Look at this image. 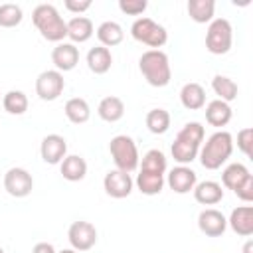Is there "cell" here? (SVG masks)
I'll return each instance as SVG.
<instances>
[{
    "label": "cell",
    "instance_id": "obj_31",
    "mask_svg": "<svg viewBox=\"0 0 253 253\" xmlns=\"http://www.w3.org/2000/svg\"><path fill=\"white\" fill-rule=\"evenodd\" d=\"M138 166H140V170H144V172L164 174V172L168 170V160H166V156H164L162 150H158V148H150V150L140 158Z\"/></svg>",
    "mask_w": 253,
    "mask_h": 253
},
{
    "label": "cell",
    "instance_id": "obj_12",
    "mask_svg": "<svg viewBox=\"0 0 253 253\" xmlns=\"http://www.w3.org/2000/svg\"><path fill=\"white\" fill-rule=\"evenodd\" d=\"M198 227L208 237H219L227 229V217L215 208H206L198 215Z\"/></svg>",
    "mask_w": 253,
    "mask_h": 253
},
{
    "label": "cell",
    "instance_id": "obj_29",
    "mask_svg": "<svg viewBox=\"0 0 253 253\" xmlns=\"http://www.w3.org/2000/svg\"><path fill=\"white\" fill-rule=\"evenodd\" d=\"M215 2L213 0H188V14L196 24H206L213 20Z\"/></svg>",
    "mask_w": 253,
    "mask_h": 253
},
{
    "label": "cell",
    "instance_id": "obj_35",
    "mask_svg": "<svg viewBox=\"0 0 253 253\" xmlns=\"http://www.w3.org/2000/svg\"><path fill=\"white\" fill-rule=\"evenodd\" d=\"M251 144H253V128L245 126L237 132V148L245 154V156H251Z\"/></svg>",
    "mask_w": 253,
    "mask_h": 253
},
{
    "label": "cell",
    "instance_id": "obj_8",
    "mask_svg": "<svg viewBox=\"0 0 253 253\" xmlns=\"http://www.w3.org/2000/svg\"><path fill=\"white\" fill-rule=\"evenodd\" d=\"M65 89V79L63 73L57 69H45L38 75L36 79V95L42 101H55Z\"/></svg>",
    "mask_w": 253,
    "mask_h": 253
},
{
    "label": "cell",
    "instance_id": "obj_19",
    "mask_svg": "<svg viewBox=\"0 0 253 253\" xmlns=\"http://www.w3.org/2000/svg\"><path fill=\"white\" fill-rule=\"evenodd\" d=\"M87 67L95 73V75H103L111 69L113 65V53L109 47H103V45H95L87 51Z\"/></svg>",
    "mask_w": 253,
    "mask_h": 253
},
{
    "label": "cell",
    "instance_id": "obj_27",
    "mask_svg": "<svg viewBox=\"0 0 253 253\" xmlns=\"http://www.w3.org/2000/svg\"><path fill=\"white\" fill-rule=\"evenodd\" d=\"M63 111H65V117H67L73 125H83V123H87L89 117H91L89 103H87L83 97H71V99L65 103Z\"/></svg>",
    "mask_w": 253,
    "mask_h": 253
},
{
    "label": "cell",
    "instance_id": "obj_36",
    "mask_svg": "<svg viewBox=\"0 0 253 253\" xmlns=\"http://www.w3.org/2000/svg\"><path fill=\"white\" fill-rule=\"evenodd\" d=\"M233 194H235L239 200L247 202V204H249V202H253V176H249V178H247V180H245V182H243V184H241Z\"/></svg>",
    "mask_w": 253,
    "mask_h": 253
},
{
    "label": "cell",
    "instance_id": "obj_1",
    "mask_svg": "<svg viewBox=\"0 0 253 253\" xmlns=\"http://www.w3.org/2000/svg\"><path fill=\"white\" fill-rule=\"evenodd\" d=\"M204 134H206V130H204L202 123H198V121L186 123L178 130V134L170 146L172 158L182 166H188L190 162H194L198 158L200 146L204 142Z\"/></svg>",
    "mask_w": 253,
    "mask_h": 253
},
{
    "label": "cell",
    "instance_id": "obj_40",
    "mask_svg": "<svg viewBox=\"0 0 253 253\" xmlns=\"http://www.w3.org/2000/svg\"><path fill=\"white\" fill-rule=\"evenodd\" d=\"M57 253H79V251H75V249H61V251H57Z\"/></svg>",
    "mask_w": 253,
    "mask_h": 253
},
{
    "label": "cell",
    "instance_id": "obj_21",
    "mask_svg": "<svg viewBox=\"0 0 253 253\" xmlns=\"http://www.w3.org/2000/svg\"><path fill=\"white\" fill-rule=\"evenodd\" d=\"M59 170H61V176L67 180V182H79L85 178L87 174V162L83 156L79 154H67L61 162H59Z\"/></svg>",
    "mask_w": 253,
    "mask_h": 253
},
{
    "label": "cell",
    "instance_id": "obj_32",
    "mask_svg": "<svg viewBox=\"0 0 253 253\" xmlns=\"http://www.w3.org/2000/svg\"><path fill=\"white\" fill-rule=\"evenodd\" d=\"M2 107L10 115H24L28 111V97L24 91L12 89L2 97Z\"/></svg>",
    "mask_w": 253,
    "mask_h": 253
},
{
    "label": "cell",
    "instance_id": "obj_17",
    "mask_svg": "<svg viewBox=\"0 0 253 253\" xmlns=\"http://www.w3.org/2000/svg\"><path fill=\"white\" fill-rule=\"evenodd\" d=\"M192 192H194V200L202 206H215L223 200V188H221V184H217L213 180L198 182Z\"/></svg>",
    "mask_w": 253,
    "mask_h": 253
},
{
    "label": "cell",
    "instance_id": "obj_25",
    "mask_svg": "<svg viewBox=\"0 0 253 253\" xmlns=\"http://www.w3.org/2000/svg\"><path fill=\"white\" fill-rule=\"evenodd\" d=\"M249 176H251V172L247 170L245 164L233 162V164H229V166L223 168V172H221V182H223V186H225L227 190H233V192H235Z\"/></svg>",
    "mask_w": 253,
    "mask_h": 253
},
{
    "label": "cell",
    "instance_id": "obj_2",
    "mask_svg": "<svg viewBox=\"0 0 253 253\" xmlns=\"http://www.w3.org/2000/svg\"><path fill=\"white\" fill-rule=\"evenodd\" d=\"M233 152V136L227 130H215L204 146H200L198 158L206 170H217L221 164L227 162V158Z\"/></svg>",
    "mask_w": 253,
    "mask_h": 253
},
{
    "label": "cell",
    "instance_id": "obj_9",
    "mask_svg": "<svg viewBox=\"0 0 253 253\" xmlns=\"http://www.w3.org/2000/svg\"><path fill=\"white\" fill-rule=\"evenodd\" d=\"M67 239L71 243V249H75L79 253L89 251L97 243V227L91 221H85V219L73 221L67 229Z\"/></svg>",
    "mask_w": 253,
    "mask_h": 253
},
{
    "label": "cell",
    "instance_id": "obj_37",
    "mask_svg": "<svg viewBox=\"0 0 253 253\" xmlns=\"http://www.w3.org/2000/svg\"><path fill=\"white\" fill-rule=\"evenodd\" d=\"M65 8L73 14H83L85 10L91 8V0H65Z\"/></svg>",
    "mask_w": 253,
    "mask_h": 253
},
{
    "label": "cell",
    "instance_id": "obj_6",
    "mask_svg": "<svg viewBox=\"0 0 253 253\" xmlns=\"http://www.w3.org/2000/svg\"><path fill=\"white\" fill-rule=\"evenodd\" d=\"M130 36L136 40V42H140V43H144V45H148V47H152V49H160L166 42H168V32H166V28L162 26V24H158V22H154L152 18H136L134 22H132V26H130Z\"/></svg>",
    "mask_w": 253,
    "mask_h": 253
},
{
    "label": "cell",
    "instance_id": "obj_14",
    "mask_svg": "<svg viewBox=\"0 0 253 253\" xmlns=\"http://www.w3.org/2000/svg\"><path fill=\"white\" fill-rule=\"evenodd\" d=\"M51 61H53V65H55V69L59 73L75 69V65L79 63V49H77V45L71 43V42H59L51 49Z\"/></svg>",
    "mask_w": 253,
    "mask_h": 253
},
{
    "label": "cell",
    "instance_id": "obj_5",
    "mask_svg": "<svg viewBox=\"0 0 253 253\" xmlns=\"http://www.w3.org/2000/svg\"><path fill=\"white\" fill-rule=\"evenodd\" d=\"M109 152L113 156V162L117 166V170L123 172H134L138 168L140 156H138V148L132 136L128 134H117L111 138L109 142Z\"/></svg>",
    "mask_w": 253,
    "mask_h": 253
},
{
    "label": "cell",
    "instance_id": "obj_13",
    "mask_svg": "<svg viewBox=\"0 0 253 253\" xmlns=\"http://www.w3.org/2000/svg\"><path fill=\"white\" fill-rule=\"evenodd\" d=\"M40 154L45 164H59L67 156V140L61 134H45L40 144Z\"/></svg>",
    "mask_w": 253,
    "mask_h": 253
},
{
    "label": "cell",
    "instance_id": "obj_34",
    "mask_svg": "<svg viewBox=\"0 0 253 253\" xmlns=\"http://www.w3.org/2000/svg\"><path fill=\"white\" fill-rule=\"evenodd\" d=\"M146 0H119V10L128 16H140L146 10Z\"/></svg>",
    "mask_w": 253,
    "mask_h": 253
},
{
    "label": "cell",
    "instance_id": "obj_3",
    "mask_svg": "<svg viewBox=\"0 0 253 253\" xmlns=\"http://www.w3.org/2000/svg\"><path fill=\"white\" fill-rule=\"evenodd\" d=\"M32 22L47 42L59 43L63 38H67V22L59 16L53 4H38L32 12Z\"/></svg>",
    "mask_w": 253,
    "mask_h": 253
},
{
    "label": "cell",
    "instance_id": "obj_18",
    "mask_svg": "<svg viewBox=\"0 0 253 253\" xmlns=\"http://www.w3.org/2000/svg\"><path fill=\"white\" fill-rule=\"evenodd\" d=\"M93 34V22L87 16H73L67 22V38L71 40V43H85Z\"/></svg>",
    "mask_w": 253,
    "mask_h": 253
},
{
    "label": "cell",
    "instance_id": "obj_16",
    "mask_svg": "<svg viewBox=\"0 0 253 253\" xmlns=\"http://www.w3.org/2000/svg\"><path fill=\"white\" fill-rule=\"evenodd\" d=\"M227 225L243 237H249L253 233V208L251 206H237L235 210H231L229 217H227Z\"/></svg>",
    "mask_w": 253,
    "mask_h": 253
},
{
    "label": "cell",
    "instance_id": "obj_15",
    "mask_svg": "<svg viewBox=\"0 0 253 253\" xmlns=\"http://www.w3.org/2000/svg\"><path fill=\"white\" fill-rule=\"evenodd\" d=\"M170 190H174L176 194H188L194 190V186L198 184V174L190 168V166H176L168 172V178L164 180Z\"/></svg>",
    "mask_w": 253,
    "mask_h": 253
},
{
    "label": "cell",
    "instance_id": "obj_20",
    "mask_svg": "<svg viewBox=\"0 0 253 253\" xmlns=\"http://www.w3.org/2000/svg\"><path fill=\"white\" fill-rule=\"evenodd\" d=\"M180 103L184 109L188 111H198L206 105V89L196 83V81H190L186 83L182 89H180Z\"/></svg>",
    "mask_w": 253,
    "mask_h": 253
},
{
    "label": "cell",
    "instance_id": "obj_22",
    "mask_svg": "<svg viewBox=\"0 0 253 253\" xmlns=\"http://www.w3.org/2000/svg\"><path fill=\"white\" fill-rule=\"evenodd\" d=\"M123 38H125V30L119 22L107 20L97 28V40L101 42L103 47H115L123 42Z\"/></svg>",
    "mask_w": 253,
    "mask_h": 253
},
{
    "label": "cell",
    "instance_id": "obj_41",
    "mask_svg": "<svg viewBox=\"0 0 253 253\" xmlns=\"http://www.w3.org/2000/svg\"><path fill=\"white\" fill-rule=\"evenodd\" d=\"M0 253H4V249H2V247H0Z\"/></svg>",
    "mask_w": 253,
    "mask_h": 253
},
{
    "label": "cell",
    "instance_id": "obj_4",
    "mask_svg": "<svg viewBox=\"0 0 253 253\" xmlns=\"http://www.w3.org/2000/svg\"><path fill=\"white\" fill-rule=\"evenodd\" d=\"M138 69L152 87H166L172 79L170 59L162 49H146L138 59Z\"/></svg>",
    "mask_w": 253,
    "mask_h": 253
},
{
    "label": "cell",
    "instance_id": "obj_7",
    "mask_svg": "<svg viewBox=\"0 0 253 253\" xmlns=\"http://www.w3.org/2000/svg\"><path fill=\"white\" fill-rule=\"evenodd\" d=\"M233 45V28L229 20L225 18H215L210 22L208 32H206V47L213 55H223L231 49Z\"/></svg>",
    "mask_w": 253,
    "mask_h": 253
},
{
    "label": "cell",
    "instance_id": "obj_39",
    "mask_svg": "<svg viewBox=\"0 0 253 253\" xmlns=\"http://www.w3.org/2000/svg\"><path fill=\"white\" fill-rule=\"evenodd\" d=\"M243 253H253V241H251V239L243 245Z\"/></svg>",
    "mask_w": 253,
    "mask_h": 253
},
{
    "label": "cell",
    "instance_id": "obj_24",
    "mask_svg": "<svg viewBox=\"0 0 253 253\" xmlns=\"http://www.w3.org/2000/svg\"><path fill=\"white\" fill-rule=\"evenodd\" d=\"M231 107L229 103H223L219 99H213L206 105V121L211 125V126H225L229 121H231Z\"/></svg>",
    "mask_w": 253,
    "mask_h": 253
},
{
    "label": "cell",
    "instance_id": "obj_26",
    "mask_svg": "<svg viewBox=\"0 0 253 253\" xmlns=\"http://www.w3.org/2000/svg\"><path fill=\"white\" fill-rule=\"evenodd\" d=\"M134 184L140 190V194H144V196H156L164 188V174L140 170L138 176H136V180H134Z\"/></svg>",
    "mask_w": 253,
    "mask_h": 253
},
{
    "label": "cell",
    "instance_id": "obj_10",
    "mask_svg": "<svg viewBox=\"0 0 253 253\" xmlns=\"http://www.w3.org/2000/svg\"><path fill=\"white\" fill-rule=\"evenodd\" d=\"M4 190L12 198H26L34 190V178L26 168L14 166L4 174Z\"/></svg>",
    "mask_w": 253,
    "mask_h": 253
},
{
    "label": "cell",
    "instance_id": "obj_33",
    "mask_svg": "<svg viewBox=\"0 0 253 253\" xmlns=\"http://www.w3.org/2000/svg\"><path fill=\"white\" fill-rule=\"evenodd\" d=\"M24 18V12L14 2L0 4V28H16Z\"/></svg>",
    "mask_w": 253,
    "mask_h": 253
},
{
    "label": "cell",
    "instance_id": "obj_11",
    "mask_svg": "<svg viewBox=\"0 0 253 253\" xmlns=\"http://www.w3.org/2000/svg\"><path fill=\"white\" fill-rule=\"evenodd\" d=\"M132 186H134V182H132L130 174H128V172H123V170H117V168H115V170H109V172L105 174V178H103V188H105V192H107L111 198H117V200L130 196Z\"/></svg>",
    "mask_w": 253,
    "mask_h": 253
},
{
    "label": "cell",
    "instance_id": "obj_30",
    "mask_svg": "<svg viewBox=\"0 0 253 253\" xmlns=\"http://www.w3.org/2000/svg\"><path fill=\"white\" fill-rule=\"evenodd\" d=\"M170 113L166 111V109H150L148 113H146V119H144V123H146V128L152 132V134H164L168 128H170Z\"/></svg>",
    "mask_w": 253,
    "mask_h": 253
},
{
    "label": "cell",
    "instance_id": "obj_28",
    "mask_svg": "<svg viewBox=\"0 0 253 253\" xmlns=\"http://www.w3.org/2000/svg\"><path fill=\"white\" fill-rule=\"evenodd\" d=\"M211 89H213V93L217 95V99L219 101H223V103H231V101H235L237 99V83L231 79V77H227V75H221V73H217L213 79H211Z\"/></svg>",
    "mask_w": 253,
    "mask_h": 253
},
{
    "label": "cell",
    "instance_id": "obj_23",
    "mask_svg": "<svg viewBox=\"0 0 253 253\" xmlns=\"http://www.w3.org/2000/svg\"><path fill=\"white\" fill-rule=\"evenodd\" d=\"M97 115L105 121V123H117L123 119L125 115V103L123 99L115 97V95H109V97H103L99 107H97Z\"/></svg>",
    "mask_w": 253,
    "mask_h": 253
},
{
    "label": "cell",
    "instance_id": "obj_38",
    "mask_svg": "<svg viewBox=\"0 0 253 253\" xmlns=\"http://www.w3.org/2000/svg\"><path fill=\"white\" fill-rule=\"evenodd\" d=\"M32 253H57V251H55V247H53L51 243H47V241H40V243L34 245Z\"/></svg>",
    "mask_w": 253,
    "mask_h": 253
}]
</instances>
